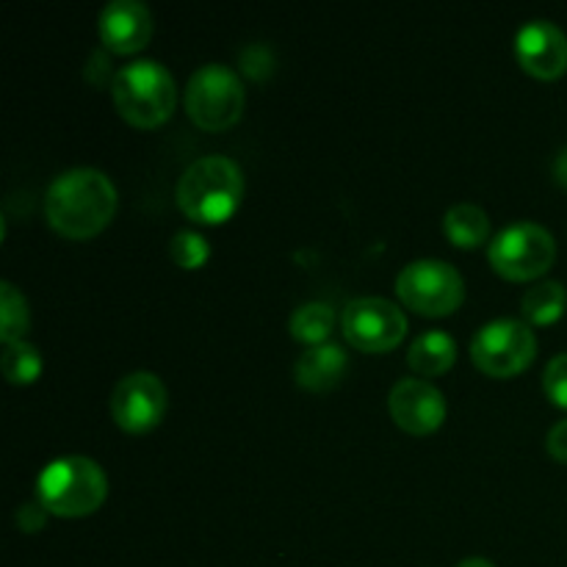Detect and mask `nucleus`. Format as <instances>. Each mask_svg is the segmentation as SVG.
Listing matches in <instances>:
<instances>
[{"instance_id":"1","label":"nucleus","mask_w":567,"mask_h":567,"mask_svg":"<svg viewBox=\"0 0 567 567\" xmlns=\"http://www.w3.org/2000/svg\"><path fill=\"white\" fill-rule=\"evenodd\" d=\"M44 214L53 230L66 238H92L114 219L116 186L94 166L66 169L44 194Z\"/></svg>"},{"instance_id":"2","label":"nucleus","mask_w":567,"mask_h":567,"mask_svg":"<svg viewBox=\"0 0 567 567\" xmlns=\"http://www.w3.org/2000/svg\"><path fill=\"white\" fill-rule=\"evenodd\" d=\"M183 214L199 225H219L236 214L244 197V172L227 155H203L192 161L175 188Z\"/></svg>"},{"instance_id":"3","label":"nucleus","mask_w":567,"mask_h":567,"mask_svg":"<svg viewBox=\"0 0 567 567\" xmlns=\"http://www.w3.org/2000/svg\"><path fill=\"white\" fill-rule=\"evenodd\" d=\"M37 496L48 513L61 518H83L103 507L109 496V476L92 457L70 454L42 468Z\"/></svg>"},{"instance_id":"4","label":"nucleus","mask_w":567,"mask_h":567,"mask_svg":"<svg viewBox=\"0 0 567 567\" xmlns=\"http://www.w3.org/2000/svg\"><path fill=\"white\" fill-rule=\"evenodd\" d=\"M116 111L136 127H155L175 111L177 89L161 61L138 59L120 66L111 81Z\"/></svg>"},{"instance_id":"5","label":"nucleus","mask_w":567,"mask_h":567,"mask_svg":"<svg viewBox=\"0 0 567 567\" xmlns=\"http://www.w3.org/2000/svg\"><path fill=\"white\" fill-rule=\"evenodd\" d=\"M244 83L230 66L203 64L186 83V111L203 131H227L244 114Z\"/></svg>"},{"instance_id":"6","label":"nucleus","mask_w":567,"mask_h":567,"mask_svg":"<svg viewBox=\"0 0 567 567\" xmlns=\"http://www.w3.org/2000/svg\"><path fill=\"white\" fill-rule=\"evenodd\" d=\"M557 258V241L537 221H515L498 230L487 247V260L502 277L515 282L546 275Z\"/></svg>"},{"instance_id":"7","label":"nucleus","mask_w":567,"mask_h":567,"mask_svg":"<svg viewBox=\"0 0 567 567\" xmlns=\"http://www.w3.org/2000/svg\"><path fill=\"white\" fill-rule=\"evenodd\" d=\"M537 354V338L532 324L520 319H493L482 324L471 338V360L476 369L485 371L487 377H507L520 374L532 365Z\"/></svg>"},{"instance_id":"8","label":"nucleus","mask_w":567,"mask_h":567,"mask_svg":"<svg viewBox=\"0 0 567 567\" xmlns=\"http://www.w3.org/2000/svg\"><path fill=\"white\" fill-rule=\"evenodd\" d=\"M396 293L415 313L449 316L463 305L465 280L446 260L421 258L399 271Z\"/></svg>"},{"instance_id":"9","label":"nucleus","mask_w":567,"mask_h":567,"mask_svg":"<svg viewBox=\"0 0 567 567\" xmlns=\"http://www.w3.org/2000/svg\"><path fill=\"white\" fill-rule=\"evenodd\" d=\"M343 338L354 349L369 354L391 352L408 332V316L396 302L382 297L352 299L343 310Z\"/></svg>"},{"instance_id":"10","label":"nucleus","mask_w":567,"mask_h":567,"mask_svg":"<svg viewBox=\"0 0 567 567\" xmlns=\"http://www.w3.org/2000/svg\"><path fill=\"white\" fill-rule=\"evenodd\" d=\"M166 413V388L153 371H133L116 382L111 393V415L116 426L133 435L150 432Z\"/></svg>"},{"instance_id":"11","label":"nucleus","mask_w":567,"mask_h":567,"mask_svg":"<svg viewBox=\"0 0 567 567\" xmlns=\"http://www.w3.org/2000/svg\"><path fill=\"white\" fill-rule=\"evenodd\" d=\"M393 421L410 435H430L446 421V396L421 377H404L388 396Z\"/></svg>"},{"instance_id":"12","label":"nucleus","mask_w":567,"mask_h":567,"mask_svg":"<svg viewBox=\"0 0 567 567\" xmlns=\"http://www.w3.org/2000/svg\"><path fill=\"white\" fill-rule=\"evenodd\" d=\"M515 59L529 75L554 81L567 70V37L551 20H529L515 33Z\"/></svg>"},{"instance_id":"13","label":"nucleus","mask_w":567,"mask_h":567,"mask_svg":"<svg viewBox=\"0 0 567 567\" xmlns=\"http://www.w3.org/2000/svg\"><path fill=\"white\" fill-rule=\"evenodd\" d=\"M153 37V17L138 0H111L100 11V39L111 53H138Z\"/></svg>"},{"instance_id":"14","label":"nucleus","mask_w":567,"mask_h":567,"mask_svg":"<svg viewBox=\"0 0 567 567\" xmlns=\"http://www.w3.org/2000/svg\"><path fill=\"white\" fill-rule=\"evenodd\" d=\"M347 365L349 358L341 343L327 341L319 343V347H308L299 354L297 365H293V377H297V382L302 388L321 393L330 391V388H336L343 380Z\"/></svg>"},{"instance_id":"15","label":"nucleus","mask_w":567,"mask_h":567,"mask_svg":"<svg viewBox=\"0 0 567 567\" xmlns=\"http://www.w3.org/2000/svg\"><path fill=\"white\" fill-rule=\"evenodd\" d=\"M457 360V341L443 330H424L410 343L408 363L421 377H441Z\"/></svg>"},{"instance_id":"16","label":"nucleus","mask_w":567,"mask_h":567,"mask_svg":"<svg viewBox=\"0 0 567 567\" xmlns=\"http://www.w3.org/2000/svg\"><path fill=\"white\" fill-rule=\"evenodd\" d=\"M443 230H446L449 241L454 247L474 249L482 247L487 241V233H491V216L485 208L474 203H457L446 210L443 216Z\"/></svg>"},{"instance_id":"17","label":"nucleus","mask_w":567,"mask_h":567,"mask_svg":"<svg viewBox=\"0 0 567 567\" xmlns=\"http://www.w3.org/2000/svg\"><path fill=\"white\" fill-rule=\"evenodd\" d=\"M567 308V291L559 280H543L532 286L520 299V310H524L526 324L546 327L563 319Z\"/></svg>"},{"instance_id":"18","label":"nucleus","mask_w":567,"mask_h":567,"mask_svg":"<svg viewBox=\"0 0 567 567\" xmlns=\"http://www.w3.org/2000/svg\"><path fill=\"white\" fill-rule=\"evenodd\" d=\"M332 327H336V310L327 302H305L293 310L291 321H288V330L297 341L308 343V347H319L327 343V338L332 336Z\"/></svg>"},{"instance_id":"19","label":"nucleus","mask_w":567,"mask_h":567,"mask_svg":"<svg viewBox=\"0 0 567 567\" xmlns=\"http://www.w3.org/2000/svg\"><path fill=\"white\" fill-rule=\"evenodd\" d=\"M31 327V310H28V299L22 297L20 288L14 282H0V338L3 343L22 341V336Z\"/></svg>"},{"instance_id":"20","label":"nucleus","mask_w":567,"mask_h":567,"mask_svg":"<svg viewBox=\"0 0 567 567\" xmlns=\"http://www.w3.org/2000/svg\"><path fill=\"white\" fill-rule=\"evenodd\" d=\"M3 374L11 385H31L42 374V354L33 343H3Z\"/></svg>"},{"instance_id":"21","label":"nucleus","mask_w":567,"mask_h":567,"mask_svg":"<svg viewBox=\"0 0 567 567\" xmlns=\"http://www.w3.org/2000/svg\"><path fill=\"white\" fill-rule=\"evenodd\" d=\"M169 255L181 269L192 271V269H199V266H205V260H208L210 255V247L208 241H205V236H199V233L181 230L172 236Z\"/></svg>"},{"instance_id":"22","label":"nucleus","mask_w":567,"mask_h":567,"mask_svg":"<svg viewBox=\"0 0 567 567\" xmlns=\"http://www.w3.org/2000/svg\"><path fill=\"white\" fill-rule=\"evenodd\" d=\"M543 388H546L551 404L567 410V352L548 360L546 371H543Z\"/></svg>"},{"instance_id":"23","label":"nucleus","mask_w":567,"mask_h":567,"mask_svg":"<svg viewBox=\"0 0 567 567\" xmlns=\"http://www.w3.org/2000/svg\"><path fill=\"white\" fill-rule=\"evenodd\" d=\"M546 449L557 463L567 465V419L557 421L546 435Z\"/></svg>"},{"instance_id":"24","label":"nucleus","mask_w":567,"mask_h":567,"mask_svg":"<svg viewBox=\"0 0 567 567\" xmlns=\"http://www.w3.org/2000/svg\"><path fill=\"white\" fill-rule=\"evenodd\" d=\"M241 64H244V70H247L249 75L255 78V81H260V78H266L271 72V53H269V48H264L260 59H255V44H252V48H247L241 53Z\"/></svg>"},{"instance_id":"25","label":"nucleus","mask_w":567,"mask_h":567,"mask_svg":"<svg viewBox=\"0 0 567 567\" xmlns=\"http://www.w3.org/2000/svg\"><path fill=\"white\" fill-rule=\"evenodd\" d=\"M44 513H48V509H44L42 504H25V507H20V513H17V524L22 526V532H37L39 526L44 524Z\"/></svg>"},{"instance_id":"26","label":"nucleus","mask_w":567,"mask_h":567,"mask_svg":"<svg viewBox=\"0 0 567 567\" xmlns=\"http://www.w3.org/2000/svg\"><path fill=\"white\" fill-rule=\"evenodd\" d=\"M554 177L567 188V147L557 155V161H554Z\"/></svg>"},{"instance_id":"27","label":"nucleus","mask_w":567,"mask_h":567,"mask_svg":"<svg viewBox=\"0 0 567 567\" xmlns=\"http://www.w3.org/2000/svg\"><path fill=\"white\" fill-rule=\"evenodd\" d=\"M457 567H496V565L485 557H468V559H463Z\"/></svg>"}]
</instances>
